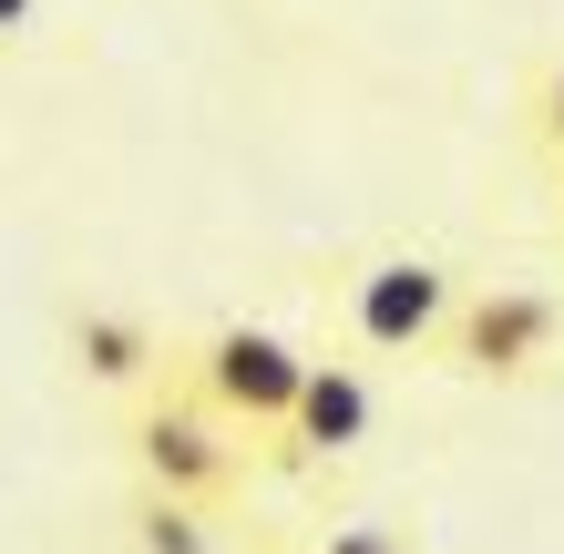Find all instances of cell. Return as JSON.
I'll return each instance as SVG.
<instances>
[{
    "instance_id": "cell-8",
    "label": "cell",
    "mask_w": 564,
    "mask_h": 554,
    "mask_svg": "<svg viewBox=\"0 0 564 554\" xmlns=\"http://www.w3.org/2000/svg\"><path fill=\"white\" fill-rule=\"evenodd\" d=\"M318 554H411V544L390 534V524H328V534H318Z\"/></svg>"
},
{
    "instance_id": "cell-7",
    "label": "cell",
    "mask_w": 564,
    "mask_h": 554,
    "mask_svg": "<svg viewBox=\"0 0 564 554\" xmlns=\"http://www.w3.org/2000/svg\"><path fill=\"white\" fill-rule=\"evenodd\" d=\"M134 544H144V554H226V544H216V524H206V503H164V493H144Z\"/></svg>"
},
{
    "instance_id": "cell-3",
    "label": "cell",
    "mask_w": 564,
    "mask_h": 554,
    "mask_svg": "<svg viewBox=\"0 0 564 554\" xmlns=\"http://www.w3.org/2000/svg\"><path fill=\"white\" fill-rule=\"evenodd\" d=\"M452 298H462V287H452L442 257H380V268L349 278V339L380 349V360H411V349L442 339Z\"/></svg>"
},
{
    "instance_id": "cell-9",
    "label": "cell",
    "mask_w": 564,
    "mask_h": 554,
    "mask_svg": "<svg viewBox=\"0 0 564 554\" xmlns=\"http://www.w3.org/2000/svg\"><path fill=\"white\" fill-rule=\"evenodd\" d=\"M534 134H544V144L564 154V62H554L544 83H534Z\"/></svg>"
},
{
    "instance_id": "cell-6",
    "label": "cell",
    "mask_w": 564,
    "mask_h": 554,
    "mask_svg": "<svg viewBox=\"0 0 564 554\" xmlns=\"http://www.w3.org/2000/svg\"><path fill=\"white\" fill-rule=\"evenodd\" d=\"M73 349H83V370H93V380H144V370L164 360L154 329H144L134 308H83V318H73Z\"/></svg>"
},
{
    "instance_id": "cell-2",
    "label": "cell",
    "mask_w": 564,
    "mask_h": 554,
    "mask_svg": "<svg viewBox=\"0 0 564 554\" xmlns=\"http://www.w3.org/2000/svg\"><path fill=\"white\" fill-rule=\"evenodd\" d=\"M442 339H452V370H473V380H523V370L554 360L564 298H544V287H482V298H452Z\"/></svg>"
},
{
    "instance_id": "cell-4",
    "label": "cell",
    "mask_w": 564,
    "mask_h": 554,
    "mask_svg": "<svg viewBox=\"0 0 564 554\" xmlns=\"http://www.w3.org/2000/svg\"><path fill=\"white\" fill-rule=\"evenodd\" d=\"M134 463L164 503H206L226 472H237V442H226V421L206 401H185V390H154L134 411Z\"/></svg>"
},
{
    "instance_id": "cell-10",
    "label": "cell",
    "mask_w": 564,
    "mask_h": 554,
    "mask_svg": "<svg viewBox=\"0 0 564 554\" xmlns=\"http://www.w3.org/2000/svg\"><path fill=\"white\" fill-rule=\"evenodd\" d=\"M31 11H42V0H0V42H11V31H31Z\"/></svg>"
},
{
    "instance_id": "cell-1",
    "label": "cell",
    "mask_w": 564,
    "mask_h": 554,
    "mask_svg": "<svg viewBox=\"0 0 564 554\" xmlns=\"http://www.w3.org/2000/svg\"><path fill=\"white\" fill-rule=\"evenodd\" d=\"M297 380H308V349L278 339V329H247V318H226V329L195 339V401L216 421H247V432H278Z\"/></svg>"
},
{
    "instance_id": "cell-5",
    "label": "cell",
    "mask_w": 564,
    "mask_h": 554,
    "mask_svg": "<svg viewBox=\"0 0 564 554\" xmlns=\"http://www.w3.org/2000/svg\"><path fill=\"white\" fill-rule=\"evenodd\" d=\"M370 421H380V401H370V380H359L349 360H308V380H297V401H288V452L297 463H349L359 442H370Z\"/></svg>"
}]
</instances>
